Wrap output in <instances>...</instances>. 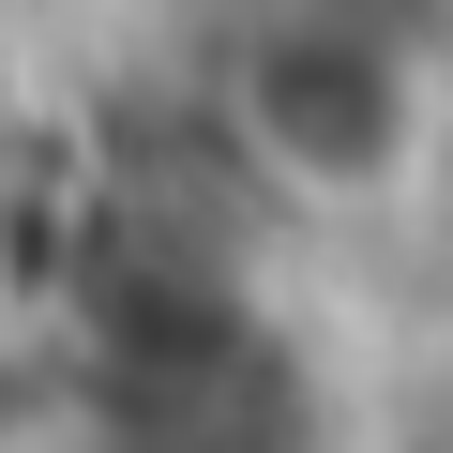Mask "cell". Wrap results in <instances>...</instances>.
<instances>
[{
	"label": "cell",
	"mask_w": 453,
	"mask_h": 453,
	"mask_svg": "<svg viewBox=\"0 0 453 453\" xmlns=\"http://www.w3.org/2000/svg\"><path fill=\"white\" fill-rule=\"evenodd\" d=\"M273 242L288 226H257L242 196L211 226H91L31 363L46 453H363L348 363L318 348Z\"/></svg>",
	"instance_id": "cell-1"
},
{
	"label": "cell",
	"mask_w": 453,
	"mask_h": 453,
	"mask_svg": "<svg viewBox=\"0 0 453 453\" xmlns=\"http://www.w3.org/2000/svg\"><path fill=\"white\" fill-rule=\"evenodd\" d=\"M196 136L257 226H393L453 166V61L408 0H257L196 46Z\"/></svg>",
	"instance_id": "cell-2"
},
{
	"label": "cell",
	"mask_w": 453,
	"mask_h": 453,
	"mask_svg": "<svg viewBox=\"0 0 453 453\" xmlns=\"http://www.w3.org/2000/svg\"><path fill=\"white\" fill-rule=\"evenodd\" d=\"M151 16H166L181 46H211V31H242V16H257V0H151Z\"/></svg>",
	"instance_id": "cell-3"
},
{
	"label": "cell",
	"mask_w": 453,
	"mask_h": 453,
	"mask_svg": "<svg viewBox=\"0 0 453 453\" xmlns=\"http://www.w3.org/2000/svg\"><path fill=\"white\" fill-rule=\"evenodd\" d=\"M363 453H378V438H363Z\"/></svg>",
	"instance_id": "cell-4"
}]
</instances>
